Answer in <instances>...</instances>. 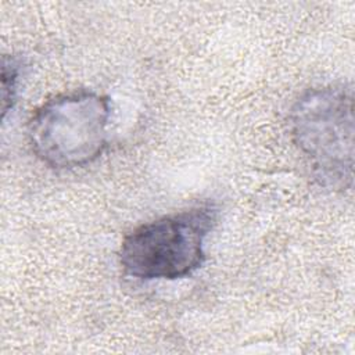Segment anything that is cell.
I'll return each mask as SVG.
<instances>
[{
    "mask_svg": "<svg viewBox=\"0 0 355 355\" xmlns=\"http://www.w3.org/2000/svg\"><path fill=\"white\" fill-rule=\"evenodd\" d=\"M291 137L315 180L331 191L354 180V96L345 85L312 87L290 112Z\"/></svg>",
    "mask_w": 355,
    "mask_h": 355,
    "instance_id": "obj_1",
    "label": "cell"
},
{
    "mask_svg": "<svg viewBox=\"0 0 355 355\" xmlns=\"http://www.w3.org/2000/svg\"><path fill=\"white\" fill-rule=\"evenodd\" d=\"M218 208L200 204L133 229L121 243L119 263L139 280H176L205 261V240L218 222Z\"/></svg>",
    "mask_w": 355,
    "mask_h": 355,
    "instance_id": "obj_2",
    "label": "cell"
},
{
    "mask_svg": "<svg viewBox=\"0 0 355 355\" xmlns=\"http://www.w3.org/2000/svg\"><path fill=\"white\" fill-rule=\"evenodd\" d=\"M110 98L92 90L58 94L42 104L28 123L35 155L55 169L96 161L107 147Z\"/></svg>",
    "mask_w": 355,
    "mask_h": 355,
    "instance_id": "obj_3",
    "label": "cell"
},
{
    "mask_svg": "<svg viewBox=\"0 0 355 355\" xmlns=\"http://www.w3.org/2000/svg\"><path fill=\"white\" fill-rule=\"evenodd\" d=\"M19 62L14 57L3 55V64H1V111H3V119L6 118V114L12 108L15 96L18 92V80H19Z\"/></svg>",
    "mask_w": 355,
    "mask_h": 355,
    "instance_id": "obj_4",
    "label": "cell"
}]
</instances>
